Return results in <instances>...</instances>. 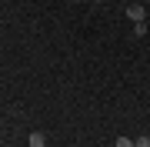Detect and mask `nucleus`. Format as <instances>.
Instances as JSON below:
<instances>
[{"label":"nucleus","instance_id":"f257e3e1","mask_svg":"<svg viewBox=\"0 0 150 147\" xmlns=\"http://www.w3.org/2000/svg\"><path fill=\"white\" fill-rule=\"evenodd\" d=\"M127 17H130V20H137V23H144L147 10H144V7H140V4H130V7H127Z\"/></svg>","mask_w":150,"mask_h":147},{"label":"nucleus","instance_id":"f03ea898","mask_svg":"<svg viewBox=\"0 0 150 147\" xmlns=\"http://www.w3.org/2000/svg\"><path fill=\"white\" fill-rule=\"evenodd\" d=\"M30 147H47V141H43V134H40V131H33V134H30Z\"/></svg>","mask_w":150,"mask_h":147},{"label":"nucleus","instance_id":"7ed1b4c3","mask_svg":"<svg viewBox=\"0 0 150 147\" xmlns=\"http://www.w3.org/2000/svg\"><path fill=\"white\" fill-rule=\"evenodd\" d=\"M113 147H134V141H130V137H117V144Z\"/></svg>","mask_w":150,"mask_h":147},{"label":"nucleus","instance_id":"20e7f679","mask_svg":"<svg viewBox=\"0 0 150 147\" xmlns=\"http://www.w3.org/2000/svg\"><path fill=\"white\" fill-rule=\"evenodd\" d=\"M134 147H150V137H137V141H134Z\"/></svg>","mask_w":150,"mask_h":147}]
</instances>
